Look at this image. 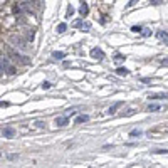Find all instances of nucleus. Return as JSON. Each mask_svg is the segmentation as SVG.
<instances>
[{
    "instance_id": "28",
    "label": "nucleus",
    "mask_w": 168,
    "mask_h": 168,
    "mask_svg": "<svg viewBox=\"0 0 168 168\" xmlns=\"http://www.w3.org/2000/svg\"><path fill=\"white\" fill-rule=\"evenodd\" d=\"M0 106H2V108H7V106H9V103H5V101H2V103H0Z\"/></svg>"
},
{
    "instance_id": "15",
    "label": "nucleus",
    "mask_w": 168,
    "mask_h": 168,
    "mask_svg": "<svg viewBox=\"0 0 168 168\" xmlns=\"http://www.w3.org/2000/svg\"><path fill=\"white\" fill-rule=\"evenodd\" d=\"M66 29H67V25H66V24H59L57 32H59V34H62V32H66Z\"/></svg>"
},
{
    "instance_id": "14",
    "label": "nucleus",
    "mask_w": 168,
    "mask_h": 168,
    "mask_svg": "<svg viewBox=\"0 0 168 168\" xmlns=\"http://www.w3.org/2000/svg\"><path fill=\"white\" fill-rule=\"evenodd\" d=\"M125 59H126V57L123 56V54H116V56H114V62H118V64H119V62H123Z\"/></svg>"
},
{
    "instance_id": "26",
    "label": "nucleus",
    "mask_w": 168,
    "mask_h": 168,
    "mask_svg": "<svg viewBox=\"0 0 168 168\" xmlns=\"http://www.w3.org/2000/svg\"><path fill=\"white\" fill-rule=\"evenodd\" d=\"M150 2H151L153 5H160V3H161V0H150Z\"/></svg>"
},
{
    "instance_id": "29",
    "label": "nucleus",
    "mask_w": 168,
    "mask_h": 168,
    "mask_svg": "<svg viewBox=\"0 0 168 168\" xmlns=\"http://www.w3.org/2000/svg\"><path fill=\"white\" fill-rule=\"evenodd\" d=\"M0 156H2V153H0Z\"/></svg>"
},
{
    "instance_id": "19",
    "label": "nucleus",
    "mask_w": 168,
    "mask_h": 168,
    "mask_svg": "<svg viewBox=\"0 0 168 168\" xmlns=\"http://www.w3.org/2000/svg\"><path fill=\"white\" fill-rule=\"evenodd\" d=\"M141 29H143V27H140V25H134V27H131V30H133V32H136V34H140V32H141Z\"/></svg>"
},
{
    "instance_id": "4",
    "label": "nucleus",
    "mask_w": 168,
    "mask_h": 168,
    "mask_svg": "<svg viewBox=\"0 0 168 168\" xmlns=\"http://www.w3.org/2000/svg\"><path fill=\"white\" fill-rule=\"evenodd\" d=\"M91 57H93V59H98V61H103V59H104V52H103L99 47H94V49H91Z\"/></svg>"
},
{
    "instance_id": "25",
    "label": "nucleus",
    "mask_w": 168,
    "mask_h": 168,
    "mask_svg": "<svg viewBox=\"0 0 168 168\" xmlns=\"http://www.w3.org/2000/svg\"><path fill=\"white\" fill-rule=\"evenodd\" d=\"M72 25H74V27H81V25H82V20H76Z\"/></svg>"
},
{
    "instance_id": "17",
    "label": "nucleus",
    "mask_w": 168,
    "mask_h": 168,
    "mask_svg": "<svg viewBox=\"0 0 168 168\" xmlns=\"http://www.w3.org/2000/svg\"><path fill=\"white\" fill-rule=\"evenodd\" d=\"M72 15H74V7L69 5V7H67V17H72Z\"/></svg>"
},
{
    "instance_id": "23",
    "label": "nucleus",
    "mask_w": 168,
    "mask_h": 168,
    "mask_svg": "<svg viewBox=\"0 0 168 168\" xmlns=\"http://www.w3.org/2000/svg\"><path fill=\"white\" fill-rule=\"evenodd\" d=\"M140 34H143L145 37H148V36H150V34H151V32H150L148 29H141V32H140Z\"/></svg>"
},
{
    "instance_id": "8",
    "label": "nucleus",
    "mask_w": 168,
    "mask_h": 168,
    "mask_svg": "<svg viewBox=\"0 0 168 168\" xmlns=\"http://www.w3.org/2000/svg\"><path fill=\"white\" fill-rule=\"evenodd\" d=\"M14 134H15V130H14V128H5V130H3V136H5V138H12Z\"/></svg>"
},
{
    "instance_id": "7",
    "label": "nucleus",
    "mask_w": 168,
    "mask_h": 168,
    "mask_svg": "<svg viewBox=\"0 0 168 168\" xmlns=\"http://www.w3.org/2000/svg\"><path fill=\"white\" fill-rule=\"evenodd\" d=\"M79 14H81L82 17H86V15L89 14V7H88V3H82V5L79 7Z\"/></svg>"
},
{
    "instance_id": "20",
    "label": "nucleus",
    "mask_w": 168,
    "mask_h": 168,
    "mask_svg": "<svg viewBox=\"0 0 168 168\" xmlns=\"http://www.w3.org/2000/svg\"><path fill=\"white\" fill-rule=\"evenodd\" d=\"M51 86H52V84H51L49 81H44V82H42V89H49Z\"/></svg>"
},
{
    "instance_id": "16",
    "label": "nucleus",
    "mask_w": 168,
    "mask_h": 168,
    "mask_svg": "<svg viewBox=\"0 0 168 168\" xmlns=\"http://www.w3.org/2000/svg\"><path fill=\"white\" fill-rule=\"evenodd\" d=\"M163 98H167V94H153V96H150V99H163Z\"/></svg>"
},
{
    "instance_id": "5",
    "label": "nucleus",
    "mask_w": 168,
    "mask_h": 168,
    "mask_svg": "<svg viewBox=\"0 0 168 168\" xmlns=\"http://www.w3.org/2000/svg\"><path fill=\"white\" fill-rule=\"evenodd\" d=\"M25 32H24V36H25V40L29 42V40H34V36H36V32H34V29H24Z\"/></svg>"
},
{
    "instance_id": "3",
    "label": "nucleus",
    "mask_w": 168,
    "mask_h": 168,
    "mask_svg": "<svg viewBox=\"0 0 168 168\" xmlns=\"http://www.w3.org/2000/svg\"><path fill=\"white\" fill-rule=\"evenodd\" d=\"M10 42L14 44V47H15L17 51H20V52H27V51H29V44H27L25 39L17 37V36H12V37H10Z\"/></svg>"
},
{
    "instance_id": "13",
    "label": "nucleus",
    "mask_w": 168,
    "mask_h": 168,
    "mask_svg": "<svg viewBox=\"0 0 168 168\" xmlns=\"http://www.w3.org/2000/svg\"><path fill=\"white\" fill-rule=\"evenodd\" d=\"M22 12H24V10H22V5L15 3V5H14V14L17 15V14H22Z\"/></svg>"
},
{
    "instance_id": "9",
    "label": "nucleus",
    "mask_w": 168,
    "mask_h": 168,
    "mask_svg": "<svg viewBox=\"0 0 168 168\" xmlns=\"http://www.w3.org/2000/svg\"><path fill=\"white\" fill-rule=\"evenodd\" d=\"M86 121H89V116H86V114H81V116L76 118V125H79V123H86Z\"/></svg>"
},
{
    "instance_id": "11",
    "label": "nucleus",
    "mask_w": 168,
    "mask_h": 168,
    "mask_svg": "<svg viewBox=\"0 0 168 168\" xmlns=\"http://www.w3.org/2000/svg\"><path fill=\"white\" fill-rule=\"evenodd\" d=\"M121 104H123L121 101H118V103H114V104H113L111 108H109V114H114V113H116V109H118V108H121Z\"/></svg>"
},
{
    "instance_id": "22",
    "label": "nucleus",
    "mask_w": 168,
    "mask_h": 168,
    "mask_svg": "<svg viewBox=\"0 0 168 168\" xmlns=\"http://www.w3.org/2000/svg\"><path fill=\"white\" fill-rule=\"evenodd\" d=\"M158 37H160V39H165V40H167V30H165V32H163V30H160V32H158Z\"/></svg>"
},
{
    "instance_id": "18",
    "label": "nucleus",
    "mask_w": 168,
    "mask_h": 168,
    "mask_svg": "<svg viewBox=\"0 0 168 168\" xmlns=\"http://www.w3.org/2000/svg\"><path fill=\"white\" fill-rule=\"evenodd\" d=\"M160 109V106H156V104H150L148 106V111H158Z\"/></svg>"
},
{
    "instance_id": "24",
    "label": "nucleus",
    "mask_w": 168,
    "mask_h": 168,
    "mask_svg": "<svg viewBox=\"0 0 168 168\" xmlns=\"http://www.w3.org/2000/svg\"><path fill=\"white\" fill-rule=\"evenodd\" d=\"M36 126H37V128H45V121H37Z\"/></svg>"
},
{
    "instance_id": "12",
    "label": "nucleus",
    "mask_w": 168,
    "mask_h": 168,
    "mask_svg": "<svg viewBox=\"0 0 168 168\" xmlns=\"http://www.w3.org/2000/svg\"><path fill=\"white\" fill-rule=\"evenodd\" d=\"M52 57H54V59H57V61H61V59H64V57H66V54L59 51V52H54V54H52Z\"/></svg>"
},
{
    "instance_id": "21",
    "label": "nucleus",
    "mask_w": 168,
    "mask_h": 168,
    "mask_svg": "<svg viewBox=\"0 0 168 168\" xmlns=\"http://www.w3.org/2000/svg\"><path fill=\"white\" fill-rule=\"evenodd\" d=\"M130 136H141V131H140V130H133L130 133Z\"/></svg>"
},
{
    "instance_id": "10",
    "label": "nucleus",
    "mask_w": 168,
    "mask_h": 168,
    "mask_svg": "<svg viewBox=\"0 0 168 168\" xmlns=\"http://www.w3.org/2000/svg\"><path fill=\"white\" fill-rule=\"evenodd\" d=\"M116 74L118 76H128L130 74V71H128L126 67H118V69H116Z\"/></svg>"
},
{
    "instance_id": "2",
    "label": "nucleus",
    "mask_w": 168,
    "mask_h": 168,
    "mask_svg": "<svg viewBox=\"0 0 168 168\" xmlns=\"http://www.w3.org/2000/svg\"><path fill=\"white\" fill-rule=\"evenodd\" d=\"M0 69H2V71H5V74H9V76L17 74V67L12 64V61H10L7 56L0 57Z\"/></svg>"
},
{
    "instance_id": "1",
    "label": "nucleus",
    "mask_w": 168,
    "mask_h": 168,
    "mask_svg": "<svg viewBox=\"0 0 168 168\" xmlns=\"http://www.w3.org/2000/svg\"><path fill=\"white\" fill-rule=\"evenodd\" d=\"M3 51H5V56L9 57L12 62L19 64V66H29V64L32 62V61H30V57L24 56L20 51L14 49V47H10V45H3Z\"/></svg>"
},
{
    "instance_id": "6",
    "label": "nucleus",
    "mask_w": 168,
    "mask_h": 168,
    "mask_svg": "<svg viewBox=\"0 0 168 168\" xmlns=\"http://www.w3.org/2000/svg\"><path fill=\"white\" fill-rule=\"evenodd\" d=\"M69 123L67 116H61V118H56V126H66Z\"/></svg>"
},
{
    "instance_id": "27",
    "label": "nucleus",
    "mask_w": 168,
    "mask_h": 168,
    "mask_svg": "<svg viewBox=\"0 0 168 168\" xmlns=\"http://www.w3.org/2000/svg\"><path fill=\"white\" fill-rule=\"evenodd\" d=\"M136 2H138V0H130V2H128V7H133Z\"/></svg>"
}]
</instances>
